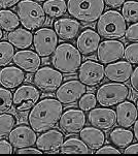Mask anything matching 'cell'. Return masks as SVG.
<instances>
[{
	"instance_id": "6da1fadb",
	"label": "cell",
	"mask_w": 138,
	"mask_h": 156,
	"mask_svg": "<svg viewBox=\"0 0 138 156\" xmlns=\"http://www.w3.org/2000/svg\"><path fill=\"white\" fill-rule=\"evenodd\" d=\"M63 105L58 99L43 98L31 109L28 116L30 126L36 133L49 130L59 122Z\"/></svg>"
},
{
	"instance_id": "7a4b0ae2",
	"label": "cell",
	"mask_w": 138,
	"mask_h": 156,
	"mask_svg": "<svg viewBox=\"0 0 138 156\" xmlns=\"http://www.w3.org/2000/svg\"><path fill=\"white\" fill-rule=\"evenodd\" d=\"M81 54L71 44H61L53 53V66L60 73L66 75H73L78 73L81 64Z\"/></svg>"
},
{
	"instance_id": "3957f363",
	"label": "cell",
	"mask_w": 138,
	"mask_h": 156,
	"mask_svg": "<svg viewBox=\"0 0 138 156\" xmlns=\"http://www.w3.org/2000/svg\"><path fill=\"white\" fill-rule=\"evenodd\" d=\"M105 9L103 0H68L67 12L75 20L86 24L98 21Z\"/></svg>"
},
{
	"instance_id": "277c9868",
	"label": "cell",
	"mask_w": 138,
	"mask_h": 156,
	"mask_svg": "<svg viewBox=\"0 0 138 156\" xmlns=\"http://www.w3.org/2000/svg\"><path fill=\"white\" fill-rule=\"evenodd\" d=\"M97 31L100 36L106 39L123 38L127 31V22L116 10H107L97 22Z\"/></svg>"
},
{
	"instance_id": "5b68a950",
	"label": "cell",
	"mask_w": 138,
	"mask_h": 156,
	"mask_svg": "<svg viewBox=\"0 0 138 156\" xmlns=\"http://www.w3.org/2000/svg\"><path fill=\"white\" fill-rule=\"evenodd\" d=\"M17 12L20 23L29 31L39 29L47 22V15L43 7L36 1L32 0L20 1L17 7Z\"/></svg>"
},
{
	"instance_id": "8992f818",
	"label": "cell",
	"mask_w": 138,
	"mask_h": 156,
	"mask_svg": "<svg viewBox=\"0 0 138 156\" xmlns=\"http://www.w3.org/2000/svg\"><path fill=\"white\" fill-rule=\"evenodd\" d=\"M131 95L130 88L125 84L121 83H107L103 84L97 90L96 98L101 107H113L121 102L128 100Z\"/></svg>"
},
{
	"instance_id": "52a82bcc",
	"label": "cell",
	"mask_w": 138,
	"mask_h": 156,
	"mask_svg": "<svg viewBox=\"0 0 138 156\" xmlns=\"http://www.w3.org/2000/svg\"><path fill=\"white\" fill-rule=\"evenodd\" d=\"M40 98V92L35 86L23 85L12 95V105L17 112L25 113L31 110Z\"/></svg>"
},
{
	"instance_id": "ba28073f",
	"label": "cell",
	"mask_w": 138,
	"mask_h": 156,
	"mask_svg": "<svg viewBox=\"0 0 138 156\" xmlns=\"http://www.w3.org/2000/svg\"><path fill=\"white\" fill-rule=\"evenodd\" d=\"M35 51L40 57H49L58 47V35L52 28H39L33 35Z\"/></svg>"
},
{
	"instance_id": "9c48e42d",
	"label": "cell",
	"mask_w": 138,
	"mask_h": 156,
	"mask_svg": "<svg viewBox=\"0 0 138 156\" xmlns=\"http://www.w3.org/2000/svg\"><path fill=\"white\" fill-rule=\"evenodd\" d=\"M33 82L38 89L44 92H54L62 85V73L56 68L44 66L35 73Z\"/></svg>"
},
{
	"instance_id": "30bf717a",
	"label": "cell",
	"mask_w": 138,
	"mask_h": 156,
	"mask_svg": "<svg viewBox=\"0 0 138 156\" xmlns=\"http://www.w3.org/2000/svg\"><path fill=\"white\" fill-rule=\"evenodd\" d=\"M105 78V68L101 64L92 60L81 63L78 69L79 81L86 86L94 87L102 83Z\"/></svg>"
},
{
	"instance_id": "8fae6325",
	"label": "cell",
	"mask_w": 138,
	"mask_h": 156,
	"mask_svg": "<svg viewBox=\"0 0 138 156\" xmlns=\"http://www.w3.org/2000/svg\"><path fill=\"white\" fill-rule=\"evenodd\" d=\"M87 92V86L78 80H70L56 90V97L62 105H72Z\"/></svg>"
},
{
	"instance_id": "7c38bea8",
	"label": "cell",
	"mask_w": 138,
	"mask_h": 156,
	"mask_svg": "<svg viewBox=\"0 0 138 156\" xmlns=\"http://www.w3.org/2000/svg\"><path fill=\"white\" fill-rule=\"evenodd\" d=\"M87 122V118L83 110L69 109L62 113L59 120L60 128L68 134H75L81 130Z\"/></svg>"
},
{
	"instance_id": "4fadbf2b",
	"label": "cell",
	"mask_w": 138,
	"mask_h": 156,
	"mask_svg": "<svg viewBox=\"0 0 138 156\" xmlns=\"http://www.w3.org/2000/svg\"><path fill=\"white\" fill-rule=\"evenodd\" d=\"M125 47L119 39H106L100 43L97 50L98 60L102 64H109L124 57Z\"/></svg>"
},
{
	"instance_id": "5bb4252c",
	"label": "cell",
	"mask_w": 138,
	"mask_h": 156,
	"mask_svg": "<svg viewBox=\"0 0 138 156\" xmlns=\"http://www.w3.org/2000/svg\"><path fill=\"white\" fill-rule=\"evenodd\" d=\"M88 120L94 127L102 130H109L115 127L116 123V114L112 109L105 108H94L90 111L88 115Z\"/></svg>"
},
{
	"instance_id": "9a60e30c",
	"label": "cell",
	"mask_w": 138,
	"mask_h": 156,
	"mask_svg": "<svg viewBox=\"0 0 138 156\" xmlns=\"http://www.w3.org/2000/svg\"><path fill=\"white\" fill-rule=\"evenodd\" d=\"M9 143L12 147L21 149V148L32 147L36 144L37 136L36 131L32 127L26 125H19L12 129L9 136Z\"/></svg>"
},
{
	"instance_id": "2e32d148",
	"label": "cell",
	"mask_w": 138,
	"mask_h": 156,
	"mask_svg": "<svg viewBox=\"0 0 138 156\" xmlns=\"http://www.w3.org/2000/svg\"><path fill=\"white\" fill-rule=\"evenodd\" d=\"M133 73V66L128 61H118L109 63L105 67V76L109 81L116 83H126Z\"/></svg>"
},
{
	"instance_id": "e0dca14e",
	"label": "cell",
	"mask_w": 138,
	"mask_h": 156,
	"mask_svg": "<svg viewBox=\"0 0 138 156\" xmlns=\"http://www.w3.org/2000/svg\"><path fill=\"white\" fill-rule=\"evenodd\" d=\"M12 61L17 66L27 73H36L41 64L40 56L36 52L30 50H24L15 53Z\"/></svg>"
},
{
	"instance_id": "ac0fdd59",
	"label": "cell",
	"mask_w": 138,
	"mask_h": 156,
	"mask_svg": "<svg viewBox=\"0 0 138 156\" xmlns=\"http://www.w3.org/2000/svg\"><path fill=\"white\" fill-rule=\"evenodd\" d=\"M100 41H101V36L96 31L92 30V29H86L79 34L78 41H76L78 50L81 52V54L85 55V56L92 55L95 52H97Z\"/></svg>"
},
{
	"instance_id": "d6986e66",
	"label": "cell",
	"mask_w": 138,
	"mask_h": 156,
	"mask_svg": "<svg viewBox=\"0 0 138 156\" xmlns=\"http://www.w3.org/2000/svg\"><path fill=\"white\" fill-rule=\"evenodd\" d=\"M64 142V134L57 129H49L37 137L36 146L43 152L56 151L60 149Z\"/></svg>"
},
{
	"instance_id": "ffe728a7",
	"label": "cell",
	"mask_w": 138,
	"mask_h": 156,
	"mask_svg": "<svg viewBox=\"0 0 138 156\" xmlns=\"http://www.w3.org/2000/svg\"><path fill=\"white\" fill-rule=\"evenodd\" d=\"M116 122L121 127L129 128L134 125L138 118L137 108L132 101L125 100L116 105Z\"/></svg>"
},
{
	"instance_id": "44dd1931",
	"label": "cell",
	"mask_w": 138,
	"mask_h": 156,
	"mask_svg": "<svg viewBox=\"0 0 138 156\" xmlns=\"http://www.w3.org/2000/svg\"><path fill=\"white\" fill-rule=\"evenodd\" d=\"M81 25L78 20L70 18H61L55 21L54 29L57 35L63 41H71L78 36Z\"/></svg>"
},
{
	"instance_id": "7402d4cb",
	"label": "cell",
	"mask_w": 138,
	"mask_h": 156,
	"mask_svg": "<svg viewBox=\"0 0 138 156\" xmlns=\"http://www.w3.org/2000/svg\"><path fill=\"white\" fill-rule=\"evenodd\" d=\"M25 78V73L20 67H3L0 70V84L6 89L18 88L23 84Z\"/></svg>"
},
{
	"instance_id": "603a6c76",
	"label": "cell",
	"mask_w": 138,
	"mask_h": 156,
	"mask_svg": "<svg viewBox=\"0 0 138 156\" xmlns=\"http://www.w3.org/2000/svg\"><path fill=\"white\" fill-rule=\"evenodd\" d=\"M79 136L85 142V144L92 150L99 149L105 143V134L102 129L94 127V126L84 127L79 131Z\"/></svg>"
},
{
	"instance_id": "cb8c5ba5",
	"label": "cell",
	"mask_w": 138,
	"mask_h": 156,
	"mask_svg": "<svg viewBox=\"0 0 138 156\" xmlns=\"http://www.w3.org/2000/svg\"><path fill=\"white\" fill-rule=\"evenodd\" d=\"M7 39L12 46L18 48L19 50H25L32 44L33 34L27 29L17 28L9 33Z\"/></svg>"
},
{
	"instance_id": "d4e9b609",
	"label": "cell",
	"mask_w": 138,
	"mask_h": 156,
	"mask_svg": "<svg viewBox=\"0 0 138 156\" xmlns=\"http://www.w3.org/2000/svg\"><path fill=\"white\" fill-rule=\"evenodd\" d=\"M109 142L118 148H126L129 146L134 139V133L131 130L124 127H116L110 131L108 136Z\"/></svg>"
},
{
	"instance_id": "484cf974",
	"label": "cell",
	"mask_w": 138,
	"mask_h": 156,
	"mask_svg": "<svg viewBox=\"0 0 138 156\" xmlns=\"http://www.w3.org/2000/svg\"><path fill=\"white\" fill-rule=\"evenodd\" d=\"M90 148L85 144L81 139L69 137L63 142L60 152L63 154H88L90 153Z\"/></svg>"
},
{
	"instance_id": "4316f807",
	"label": "cell",
	"mask_w": 138,
	"mask_h": 156,
	"mask_svg": "<svg viewBox=\"0 0 138 156\" xmlns=\"http://www.w3.org/2000/svg\"><path fill=\"white\" fill-rule=\"evenodd\" d=\"M42 7L50 18H61L67 12V3L65 0H47Z\"/></svg>"
},
{
	"instance_id": "83f0119b",
	"label": "cell",
	"mask_w": 138,
	"mask_h": 156,
	"mask_svg": "<svg viewBox=\"0 0 138 156\" xmlns=\"http://www.w3.org/2000/svg\"><path fill=\"white\" fill-rule=\"evenodd\" d=\"M19 25H20V19L18 15H16L12 10H0V28L3 29L4 31L10 32L17 29Z\"/></svg>"
},
{
	"instance_id": "f1b7e54d",
	"label": "cell",
	"mask_w": 138,
	"mask_h": 156,
	"mask_svg": "<svg viewBox=\"0 0 138 156\" xmlns=\"http://www.w3.org/2000/svg\"><path fill=\"white\" fill-rule=\"evenodd\" d=\"M17 125V119L12 114H0V140L9 136Z\"/></svg>"
},
{
	"instance_id": "f546056e",
	"label": "cell",
	"mask_w": 138,
	"mask_h": 156,
	"mask_svg": "<svg viewBox=\"0 0 138 156\" xmlns=\"http://www.w3.org/2000/svg\"><path fill=\"white\" fill-rule=\"evenodd\" d=\"M122 16L128 23L138 22V1H125L122 5Z\"/></svg>"
},
{
	"instance_id": "4dcf8cb0",
	"label": "cell",
	"mask_w": 138,
	"mask_h": 156,
	"mask_svg": "<svg viewBox=\"0 0 138 156\" xmlns=\"http://www.w3.org/2000/svg\"><path fill=\"white\" fill-rule=\"evenodd\" d=\"M15 56V47L9 41L0 43V66L9 64Z\"/></svg>"
},
{
	"instance_id": "1f68e13d",
	"label": "cell",
	"mask_w": 138,
	"mask_h": 156,
	"mask_svg": "<svg viewBox=\"0 0 138 156\" xmlns=\"http://www.w3.org/2000/svg\"><path fill=\"white\" fill-rule=\"evenodd\" d=\"M12 95L6 88H0V114L6 113L12 109Z\"/></svg>"
},
{
	"instance_id": "d6a6232c",
	"label": "cell",
	"mask_w": 138,
	"mask_h": 156,
	"mask_svg": "<svg viewBox=\"0 0 138 156\" xmlns=\"http://www.w3.org/2000/svg\"><path fill=\"white\" fill-rule=\"evenodd\" d=\"M98 104L96 95H94L93 93H86L81 97L78 101L79 109L83 111H91L94 108H96V105Z\"/></svg>"
},
{
	"instance_id": "836d02e7",
	"label": "cell",
	"mask_w": 138,
	"mask_h": 156,
	"mask_svg": "<svg viewBox=\"0 0 138 156\" xmlns=\"http://www.w3.org/2000/svg\"><path fill=\"white\" fill-rule=\"evenodd\" d=\"M124 57L131 64L138 63V43L131 44L125 49Z\"/></svg>"
},
{
	"instance_id": "e575fe53",
	"label": "cell",
	"mask_w": 138,
	"mask_h": 156,
	"mask_svg": "<svg viewBox=\"0 0 138 156\" xmlns=\"http://www.w3.org/2000/svg\"><path fill=\"white\" fill-rule=\"evenodd\" d=\"M125 37L129 41L138 43V22L133 23L129 26L126 31V34H125Z\"/></svg>"
},
{
	"instance_id": "d590c367",
	"label": "cell",
	"mask_w": 138,
	"mask_h": 156,
	"mask_svg": "<svg viewBox=\"0 0 138 156\" xmlns=\"http://www.w3.org/2000/svg\"><path fill=\"white\" fill-rule=\"evenodd\" d=\"M12 152H14L12 145L5 140H1L0 141V153L1 154H12Z\"/></svg>"
},
{
	"instance_id": "8d00e7d4",
	"label": "cell",
	"mask_w": 138,
	"mask_h": 156,
	"mask_svg": "<svg viewBox=\"0 0 138 156\" xmlns=\"http://www.w3.org/2000/svg\"><path fill=\"white\" fill-rule=\"evenodd\" d=\"M102 153H107V154H120V150H118L116 148L112 146H104L100 147L99 149H97L96 154H102Z\"/></svg>"
},
{
	"instance_id": "74e56055",
	"label": "cell",
	"mask_w": 138,
	"mask_h": 156,
	"mask_svg": "<svg viewBox=\"0 0 138 156\" xmlns=\"http://www.w3.org/2000/svg\"><path fill=\"white\" fill-rule=\"evenodd\" d=\"M130 84H131L132 89L138 93V66L135 67V69L132 73L131 78H130Z\"/></svg>"
},
{
	"instance_id": "f35d334b",
	"label": "cell",
	"mask_w": 138,
	"mask_h": 156,
	"mask_svg": "<svg viewBox=\"0 0 138 156\" xmlns=\"http://www.w3.org/2000/svg\"><path fill=\"white\" fill-rule=\"evenodd\" d=\"M18 154H41L42 151L39 150L38 148L35 149V148H31V147H26V148H21L17 151Z\"/></svg>"
},
{
	"instance_id": "ab89813d",
	"label": "cell",
	"mask_w": 138,
	"mask_h": 156,
	"mask_svg": "<svg viewBox=\"0 0 138 156\" xmlns=\"http://www.w3.org/2000/svg\"><path fill=\"white\" fill-rule=\"evenodd\" d=\"M103 1L107 6L111 7V9H119L124 4V2L126 0H103Z\"/></svg>"
},
{
	"instance_id": "60d3db41",
	"label": "cell",
	"mask_w": 138,
	"mask_h": 156,
	"mask_svg": "<svg viewBox=\"0 0 138 156\" xmlns=\"http://www.w3.org/2000/svg\"><path fill=\"white\" fill-rule=\"evenodd\" d=\"M22 0H0V6L2 9H10V7L15 6Z\"/></svg>"
},
{
	"instance_id": "b9f144b4",
	"label": "cell",
	"mask_w": 138,
	"mask_h": 156,
	"mask_svg": "<svg viewBox=\"0 0 138 156\" xmlns=\"http://www.w3.org/2000/svg\"><path fill=\"white\" fill-rule=\"evenodd\" d=\"M125 154H134V153H138V144H130L127 146L124 150Z\"/></svg>"
},
{
	"instance_id": "7bdbcfd3",
	"label": "cell",
	"mask_w": 138,
	"mask_h": 156,
	"mask_svg": "<svg viewBox=\"0 0 138 156\" xmlns=\"http://www.w3.org/2000/svg\"><path fill=\"white\" fill-rule=\"evenodd\" d=\"M133 131H134V136H135V139H136V141L138 142V119L136 121H135V123H134V129H133Z\"/></svg>"
},
{
	"instance_id": "ee69618b",
	"label": "cell",
	"mask_w": 138,
	"mask_h": 156,
	"mask_svg": "<svg viewBox=\"0 0 138 156\" xmlns=\"http://www.w3.org/2000/svg\"><path fill=\"white\" fill-rule=\"evenodd\" d=\"M2 37H3V32H2V29L0 28V39H1Z\"/></svg>"
},
{
	"instance_id": "f6af8a7d",
	"label": "cell",
	"mask_w": 138,
	"mask_h": 156,
	"mask_svg": "<svg viewBox=\"0 0 138 156\" xmlns=\"http://www.w3.org/2000/svg\"><path fill=\"white\" fill-rule=\"evenodd\" d=\"M33 1H37V2H44V1H47V0H33Z\"/></svg>"
},
{
	"instance_id": "bcb514c9",
	"label": "cell",
	"mask_w": 138,
	"mask_h": 156,
	"mask_svg": "<svg viewBox=\"0 0 138 156\" xmlns=\"http://www.w3.org/2000/svg\"><path fill=\"white\" fill-rule=\"evenodd\" d=\"M136 108H137V111H138V99H137V101H136Z\"/></svg>"
},
{
	"instance_id": "7dc6e473",
	"label": "cell",
	"mask_w": 138,
	"mask_h": 156,
	"mask_svg": "<svg viewBox=\"0 0 138 156\" xmlns=\"http://www.w3.org/2000/svg\"><path fill=\"white\" fill-rule=\"evenodd\" d=\"M136 1H138V0H136Z\"/></svg>"
}]
</instances>
